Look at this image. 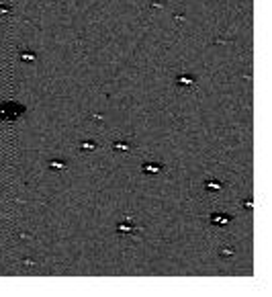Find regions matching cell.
<instances>
[{
    "label": "cell",
    "mask_w": 272,
    "mask_h": 297,
    "mask_svg": "<svg viewBox=\"0 0 272 297\" xmlns=\"http://www.w3.org/2000/svg\"><path fill=\"white\" fill-rule=\"evenodd\" d=\"M213 223L215 225H225L227 221H229V215H221V213H217V215H213Z\"/></svg>",
    "instance_id": "2"
},
{
    "label": "cell",
    "mask_w": 272,
    "mask_h": 297,
    "mask_svg": "<svg viewBox=\"0 0 272 297\" xmlns=\"http://www.w3.org/2000/svg\"><path fill=\"white\" fill-rule=\"evenodd\" d=\"M113 148H115V150H119V152H125V150H129V144H123V142H117V144H113Z\"/></svg>",
    "instance_id": "4"
},
{
    "label": "cell",
    "mask_w": 272,
    "mask_h": 297,
    "mask_svg": "<svg viewBox=\"0 0 272 297\" xmlns=\"http://www.w3.org/2000/svg\"><path fill=\"white\" fill-rule=\"evenodd\" d=\"M94 148H96L94 142H84V144H82V150H86V152H92Z\"/></svg>",
    "instance_id": "6"
},
{
    "label": "cell",
    "mask_w": 272,
    "mask_h": 297,
    "mask_svg": "<svg viewBox=\"0 0 272 297\" xmlns=\"http://www.w3.org/2000/svg\"><path fill=\"white\" fill-rule=\"evenodd\" d=\"M221 182H207V191H219Z\"/></svg>",
    "instance_id": "7"
},
{
    "label": "cell",
    "mask_w": 272,
    "mask_h": 297,
    "mask_svg": "<svg viewBox=\"0 0 272 297\" xmlns=\"http://www.w3.org/2000/svg\"><path fill=\"white\" fill-rule=\"evenodd\" d=\"M49 166H51V168H55V170L66 168V164H64V162H60V160H53V162H49Z\"/></svg>",
    "instance_id": "5"
},
{
    "label": "cell",
    "mask_w": 272,
    "mask_h": 297,
    "mask_svg": "<svg viewBox=\"0 0 272 297\" xmlns=\"http://www.w3.org/2000/svg\"><path fill=\"white\" fill-rule=\"evenodd\" d=\"M160 170H162V164H158V162H149V164L143 166L145 174H156V172H160Z\"/></svg>",
    "instance_id": "1"
},
{
    "label": "cell",
    "mask_w": 272,
    "mask_h": 297,
    "mask_svg": "<svg viewBox=\"0 0 272 297\" xmlns=\"http://www.w3.org/2000/svg\"><path fill=\"white\" fill-rule=\"evenodd\" d=\"M119 232L121 234H129V232H133V223L129 225V223H121L119 225Z\"/></svg>",
    "instance_id": "3"
}]
</instances>
